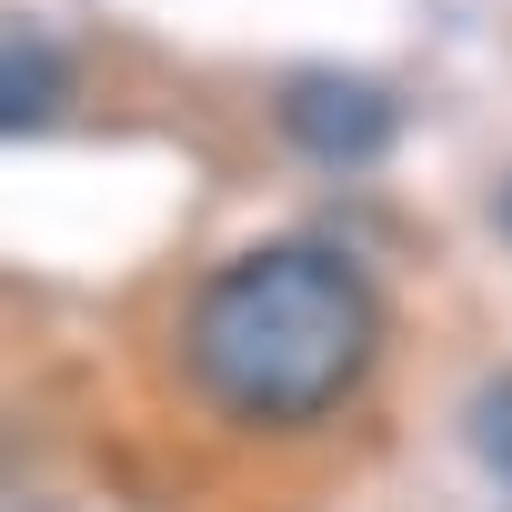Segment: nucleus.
Listing matches in <instances>:
<instances>
[{"label": "nucleus", "instance_id": "3", "mask_svg": "<svg viewBox=\"0 0 512 512\" xmlns=\"http://www.w3.org/2000/svg\"><path fill=\"white\" fill-rule=\"evenodd\" d=\"M61 101H71V61H61V41L11 31V71H0V121H11V141H41Z\"/></svg>", "mask_w": 512, "mask_h": 512}, {"label": "nucleus", "instance_id": "5", "mask_svg": "<svg viewBox=\"0 0 512 512\" xmlns=\"http://www.w3.org/2000/svg\"><path fill=\"white\" fill-rule=\"evenodd\" d=\"M492 231L512 241V171H502V191H492Z\"/></svg>", "mask_w": 512, "mask_h": 512}, {"label": "nucleus", "instance_id": "1", "mask_svg": "<svg viewBox=\"0 0 512 512\" xmlns=\"http://www.w3.org/2000/svg\"><path fill=\"white\" fill-rule=\"evenodd\" d=\"M382 352V292L332 241H262L181 312V382L251 432L332 422Z\"/></svg>", "mask_w": 512, "mask_h": 512}, {"label": "nucleus", "instance_id": "4", "mask_svg": "<svg viewBox=\"0 0 512 512\" xmlns=\"http://www.w3.org/2000/svg\"><path fill=\"white\" fill-rule=\"evenodd\" d=\"M472 452L492 462V482H502V502H512V372L482 382V402H472Z\"/></svg>", "mask_w": 512, "mask_h": 512}, {"label": "nucleus", "instance_id": "2", "mask_svg": "<svg viewBox=\"0 0 512 512\" xmlns=\"http://www.w3.org/2000/svg\"><path fill=\"white\" fill-rule=\"evenodd\" d=\"M272 121H282V141H292L302 161H322V171H362V161L392 151L402 101H392L382 81H362V71H292L282 101H272Z\"/></svg>", "mask_w": 512, "mask_h": 512}]
</instances>
